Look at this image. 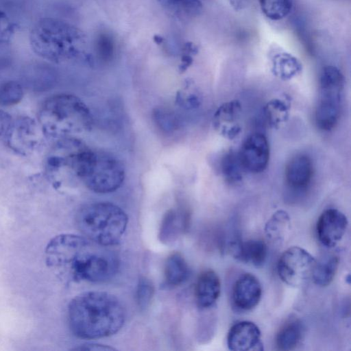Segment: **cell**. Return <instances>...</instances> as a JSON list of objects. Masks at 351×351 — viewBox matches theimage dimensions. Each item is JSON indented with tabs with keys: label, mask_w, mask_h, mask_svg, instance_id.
I'll return each mask as SVG.
<instances>
[{
	"label": "cell",
	"mask_w": 351,
	"mask_h": 351,
	"mask_svg": "<svg viewBox=\"0 0 351 351\" xmlns=\"http://www.w3.org/2000/svg\"><path fill=\"white\" fill-rule=\"evenodd\" d=\"M44 135L39 123L28 117L12 121L5 137L8 146L16 153L27 156L39 145Z\"/></svg>",
	"instance_id": "9c48e42d"
},
{
	"label": "cell",
	"mask_w": 351,
	"mask_h": 351,
	"mask_svg": "<svg viewBox=\"0 0 351 351\" xmlns=\"http://www.w3.org/2000/svg\"><path fill=\"white\" fill-rule=\"evenodd\" d=\"M221 293V281L217 274L211 269L202 271L195 287V297L197 305L203 308L212 306Z\"/></svg>",
	"instance_id": "2e32d148"
},
{
	"label": "cell",
	"mask_w": 351,
	"mask_h": 351,
	"mask_svg": "<svg viewBox=\"0 0 351 351\" xmlns=\"http://www.w3.org/2000/svg\"><path fill=\"white\" fill-rule=\"evenodd\" d=\"M75 221L86 238L99 245L111 247L120 241L128 219L118 206L110 202H95L81 207Z\"/></svg>",
	"instance_id": "5b68a950"
},
{
	"label": "cell",
	"mask_w": 351,
	"mask_h": 351,
	"mask_svg": "<svg viewBox=\"0 0 351 351\" xmlns=\"http://www.w3.org/2000/svg\"><path fill=\"white\" fill-rule=\"evenodd\" d=\"M12 121L9 114L0 110V138L5 137Z\"/></svg>",
	"instance_id": "1f68e13d"
},
{
	"label": "cell",
	"mask_w": 351,
	"mask_h": 351,
	"mask_svg": "<svg viewBox=\"0 0 351 351\" xmlns=\"http://www.w3.org/2000/svg\"><path fill=\"white\" fill-rule=\"evenodd\" d=\"M45 258L49 267L73 281H107L117 274L119 264L108 246L71 234L53 238L47 245Z\"/></svg>",
	"instance_id": "6da1fadb"
},
{
	"label": "cell",
	"mask_w": 351,
	"mask_h": 351,
	"mask_svg": "<svg viewBox=\"0 0 351 351\" xmlns=\"http://www.w3.org/2000/svg\"><path fill=\"white\" fill-rule=\"evenodd\" d=\"M70 328L77 337L94 339L117 333L125 322L119 300L104 291H86L73 298L68 308Z\"/></svg>",
	"instance_id": "7a4b0ae2"
},
{
	"label": "cell",
	"mask_w": 351,
	"mask_h": 351,
	"mask_svg": "<svg viewBox=\"0 0 351 351\" xmlns=\"http://www.w3.org/2000/svg\"><path fill=\"white\" fill-rule=\"evenodd\" d=\"M290 104L283 99L275 98L267 103L264 115L267 124L271 128H278L289 117Z\"/></svg>",
	"instance_id": "d4e9b609"
},
{
	"label": "cell",
	"mask_w": 351,
	"mask_h": 351,
	"mask_svg": "<svg viewBox=\"0 0 351 351\" xmlns=\"http://www.w3.org/2000/svg\"><path fill=\"white\" fill-rule=\"evenodd\" d=\"M77 350H112L113 348L95 343H86L75 348Z\"/></svg>",
	"instance_id": "d6a6232c"
},
{
	"label": "cell",
	"mask_w": 351,
	"mask_h": 351,
	"mask_svg": "<svg viewBox=\"0 0 351 351\" xmlns=\"http://www.w3.org/2000/svg\"><path fill=\"white\" fill-rule=\"evenodd\" d=\"M169 14L179 19L199 15L202 10L200 0H157Z\"/></svg>",
	"instance_id": "603a6c76"
},
{
	"label": "cell",
	"mask_w": 351,
	"mask_h": 351,
	"mask_svg": "<svg viewBox=\"0 0 351 351\" xmlns=\"http://www.w3.org/2000/svg\"><path fill=\"white\" fill-rule=\"evenodd\" d=\"M344 77L335 66L323 68L319 76V93L315 112L318 128L330 131L337 124L341 108Z\"/></svg>",
	"instance_id": "8992f818"
},
{
	"label": "cell",
	"mask_w": 351,
	"mask_h": 351,
	"mask_svg": "<svg viewBox=\"0 0 351 351\" xmlns=\"http://www.w3.org/2000/svg\"><path fill=\"white\" fill-rule=\"evenodd\" d=\"M314 169L311 159L305 154L293 156L285 168V182L292 189H306L313 178Z\"/></svg>",
	"instance_id": "9a60e30c"
},
{
	"label": "cell",
	"mask_w": 351,
	"mask_h": 351,
	"mask_svg": "<svg viewBox=\"0 0 351 351\" xmlns=\"http://www.w3.org/2000/svg\"><path fill=\"white\" fill-rule=\"evenodd\" d=\"M315 261L304 249L298 246L291 247L281 254L278 260V276L287 285L300 287L311 278Z\"/></svg>",
	"instance_id": "ba28073f"
},
{
	"label": "cell",
	"mask_w": 351,
	"mask_h": 351,
	"mask_svg": "<svg viewBox=\"0 0 351 351\" xmlns=\"http://www.w3.org/2000/svg\"><path fill=\"white\" fill-rule=\"evenodd\" d=\"M262 295V287L258 279L252 274L240 276L232 289L234 306L243 311L252 310L259 303Z\"/></svg>",
	"instance_id": "5bb4252c"
},
{
	"label": "cell",
	"mask_w": 351,
	"mask_h": 351,
	"mask_svg": "<svg viewBox=\"0 0 351 351\" xmlns=\"http://www.w3.org/2000/svg\"><path fill=\"white\" fill-rule=\"evenodd\" d=\"M189 212L184 208L169 210L163 217L159 231L161 242L174 241L181 233L186 231L190 223Z\"/></svg>",
	"instance_id": "e0dca14e"
},
{
	"label": "cell",
	"mask_w": 351,
	"mask_h": 351,
	"mask_svg": "<svg viewBox=\"0 0 351 351\" xmlns=\"http://www.w3.org/2000/svg\"><path fill=\"white\" fill-rule=\"evenodd\" d=\"M154 293L152 282L145 277L141 278L136 289V301L141 308L145 309L149 305Z\"/></svg>",
	"instance_id": "f1b7e54d"
},
{
	"label": "cell",
	"mask_w": 351,
	"mask_h": 351,
	"mask_svg": "<svg viewBox=\"0 0 351 351\" xmlns=\"http://www.w3.org/2000/svg\"><path fill=\"white\" fill-rule=\"evenodd\" d=\"M220 170L226 182L229 184H236L241 181L244 168L239 158V152L229 150L221 157Z\"/></svg>",
	"instance_id": "cb8c5ba5"
},
{
	"label": "cell",
	"mask_w": 351,
	"mask_h": 351,
	"mask_svg": "<svg viewBox=\"0 0 351 351\" xmlns=\"http://www.w3.org/2000/svg\"><path fill=\"white\" fill-rule=\"evenodd\" d=\"M290 218L288 213L282 210L275 212L266 223L265 232L272 241H283L290 228Z\"/></svg>",
	"instance_id": "484cf974"
},
{
	"label": "cell",
	"mask_w": 351,
	"mask_h": 351,
	"mask_svg": "<svg viewBox=\"0 0 351 351\" xmlns=\"http://www.w3.org/2000/svg\"><path fill=\"white\" fill-rule=\"evenodd\" d=\"M263 13L272 21H279L291 12L293 0H258Z\"/></svg>",
	"instance_id": "4316f807"
},
{
	"label": "cell",
	"mask_w": 351,
	"mask_h": 351,
	"mask_svg": "<svg viewBox=\"0 0 351 351\" xmlns=\"http://www.w3.org/2000/svg\"><path fill=\"white\" fill-rule=\"evenodd\" d=\"M198 51L197 47L191 42H187L184 44L182 49V63L180 69L182 71L186 70L193 62V56Z\"/></svg>",
	"instance_id": "4dcf8cb0"
},
{
	"label": "cell",
	"mask_w": 351,
	"mask_h": 351,
	"mask_svg": "<svg viewBox=\"0 0 351 351\" xmlns=\"http://www.w3.org/2000/svg\"><path fill=\"white\" fill-rule=\"evenodd\" d=\"M44 136L55 142L85 134L93 124L91 112L77 96L58 94L47 98L38 112Z\"/></svg>",
	"instance_id": "277c9868"
},
{
	"label": "cell",
	"mask_w": 351,
	"mask_h": 351,
	"mask_svg": "<svg viewBox=\"0 0 351 351\" xmlns=\"http://www.w3.org/2000/svg\"><path fill=\"white\" fill-rule=\"evenodd\" d=\"M29 43L36 55L54 63L88 61L85 34L60 19L38 20L31 29Z\"/></svg>",
	"instance_id": "3957f363"
},
{
	"label": "cell",
	"mask_w": 351,
	"mask_h": 351,
	"mask_svg": "<svg viewBox=\"0 0 351 351\" xmlns=\"http://www.w3.org/2000/svg\"><path fill=\"white\" fill-rule=\"evenodd\" d=\"M23 96L21 85L15 81H9L0 86V105L10 106L19 103Z\"/></svg>",
	"instance_id": "83f0119b"
},
{
	"label": "cell",
	"mask_w": 351,
	"mask_h": 351,
	"mask_svg": "<svg viewBox=\"0 0 351 351\" xmlns=\"http://www.w3.org/2000/svg\"><path fill=\"white\" fill-rule=\"evenodd\" d=\"M242 108L237 100H232L221 105L213 116L215 130L223 137L233 140L241 132Z\"/></svg>",
	"instance_id": "7c38bea8"
},
{
	"label": "cell",
	"mask_w": 351,
	"mask_h": 351,
	"mask_svg": "<svg viewBox=\"0 0 351 351\" xmlns=\"http://www.w3.org/2000/svg\"><path fill=\"white\" fill-rule=\"evenodd\" d=\"M348 221L346 216L340 210L329 208L319 216L316 232L320 243L327 247H335L343 237Z\"/></svg>",
	"instance_id": "8fae6325"
},
{
	"label": "cell",
	"mask_w": 351,
	"mask_h": 351,
	"mask_svg": "<svg viewBox=\"0 0 351 351\" xmlns=\"http://www.w3.org/2000/svg\"><path fill=\"white\" fill-rule=\"evenodd\" d=\"M232 252L238 260L255 267H261L267 257V246L262 239H250L232 244Z\"/></svg>",
	"instance_id": "ac0fdd59"
},
{
	"label": "cell",
	"mask_w": 351,
	"mask_h": 351,
	"mask_svg": "<svg viewBox=\"0 0 351 351\" xmlns=\"http://www.w3.org/2000/svg\"><path fill=\"white\" fill-rule=\"evenodd\" d=\"M304 335V326L298 319L287 320L279 329L276 336V345L280 350H295Z\"/></svg>",
	"instance_id": "d6986e66"
},
{
	"label": "cell",
	"mask_w": 351,
	"mask_h": 351,
	"mask_svg": "<svg viewBox=\"0 0 351 351\" xmlns=\"http://www.w3.org/2000/svg\"><path fill=\"white\" fill-rule=\"evenodd\" d=\"M154 40L158 44L161 43L162 42V40H163L162 37H160L159 36H157V35L154 36Z\"/></svg>",
	"instance_id": "836d02e7"
},
{
	"label": "cell",
	"mask_w": 351,
	"mask_h": 351,
	"mask_svg": "<svg viewBox=\"0 0 351 351\" xmlns=\"http://www.w3.org/2000/svg\"><path fill=\"white\" fill-rule=\"evenodd\" d=\"M189 274V266L180 253L173 252L167 257L164 269L167 285L174 287L181 285L188 278Z\"/></svg>",
	"instance_id": "44dd1931"
},
{
	"label": "cell",
	"mask_w": 351,
	"mask_h": 351,
	"mask_svg": "<svg viewBox=\"0 0 351 351\" xmlns=\"http://www.w3.org/2000/svg\"><path fill=\"white\" fill-rule=\"evenodd\" d=\"M227 345L229 350L233 351L262 350L259 328L250 321H241L234 324L228 331Z\"/></svg>",
	"instance_id": "4fadbf2b"
},
{
	"label": "cell",
	"mask_w": 351,
	"mask_h": 351,
	"mask_svg": "<svg viewBox=\"0 0 351 351\" xmlns=\"http://www.w3.org/2000/svg\"><path fill=\"white\" fill-rule=\"evenodd\" d=\"M339 259L335 254H327L315 261L311 278L319 287H326L333 280L339 267Z\"/></svg>",
	"instance_id": "7402d4cb"
},
{
	"label": "cell",
	"mask_w": 351,
	"mask_h": 351,
	"mask_svg": "<svg viewBox=\"0 0 351 351\" xmlns=\"http://www.w3.org/2000/svg\"><path fill=\"white\" fill-rule=\"evenodd\" d=\"M238 152L245 171L258 173L263 171L268 165L269 145L267 138L261 133L250 135Z\"/></svg>",
	"instance_id": "30bf717a"
},
{
	"label": "cell",
	"mask_w": 351,
	"mask_h": 351,
	"mask_svg": "<svg viewBox=\"0 0 351 351\" xmlns=\"http://www.w3.org/2000/svg\"><path fill=\"white\" fill-rule=\"evenodd\" d=\"M271 63L273 74L282 80H289L302 70L300 61L285 51L274 52L271 57Z\"/></svg>",
	"instance_id": "ffe728a7"
},
{
	"label": "cell",
	"mask_w": 351,
	"mask_h": 351,
	"mask_svg": "<svg viewBox=\"0 0 351 351\" xmlns=\"http://www.w3.org/2000/svg\"><path fill=\"white\" fill-rule=\"evenodd\" d=\"M16 26L10 20L6 14L0 10V45L10 43L14 33Z\"/></svg>",
	"instance_id": "f546056e"
},
{
	"label": "cell",
	"mask_w": 351,
	"mask_h": 351,
	"mask_svg": "<svg viewBox=\"0 0 351 351\" xmlns=\"http://www.w3.org/2000/svg\"><path fill=\"white\" fill-rule=\"evenodd\" d=\"M125 176L122 162L111 154L95 151L82 182L97 193H109L117 190Z\"/></svg>",
	"instance_id": "52a82bcc"
}]
</instances>
